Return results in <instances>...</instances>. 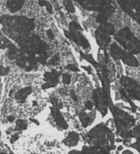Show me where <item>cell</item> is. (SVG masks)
Wrapping results in <instances>:
<instances>
[{"label":"cell","mask_w":140,"mask_h":154,"mask_svg":"<svg viewBox=\"0 0 140 154\" xmlns=\"http://www.w3.org/2000/svg\"><path fill=\"white\" fill-rule=\"evenodd\" d=\"M32 88L31 87H26V88H24L20 90H18L15 94V97L17 100L19 101H24L25 98L30 96V94L32 93Z\"/></svg>","instance_id":"19"},{"label":"cell","mask_w":140,"mask_h":154,"mask_svg":"<svg viewBox=\"0 0 140 154\" xmlns=\"http://www.w3.org/2000/svg\"><path fill=\"white\" fill-rule=\"evenodd\" d=\"M130 139H134L135 141L140 139V125H135L130 131Z\"/></svg>","instance_id":"20"},{"label":"cell","mask_w":140,"mask_h":154,"mask_svg":"<svg viewBox=\"0 0 140 154\" xmlns=\"http://www.w3.org/2000/svg\"><path fill=\"white\" fill-rule=\"evenodd\" d=\"M80 142V134L76 132H71L63 140V144L67 147H75Z\"/></svg>","instance_id":"15"},{"label":"cell","mask_w":140,"mask_h":154,"mask_svg":"<svg viewBox=\"0 0 140 154\" xmlns=\"http://www.w3.org/2000/svg\"><path fill=\"white\" fill-rule=\"evenodd\" d=\"M24 5V0H7L6 1V8L12 12L15 13L20 11Z\"/></svg>","instance_id":"17"},{"label":"cell","mask_w":140,"mask_h":154,"mask_svg":"<svg viewBox=\"0 0 140 154\" xmlns=\"http://www.w3.org/2000/svg\"><path fill=\"white\" fill-rule=\"evenodd\" d=\"M115 6L113 5L112 2L104 4L100 6V10L98 11V15L96 17V21L102 24L108 22L109 18L113 14V13L115 12Z\"/></svg>","instance_id":"7"},{"label":"cell","mask_w":140,"mask_h":154,"mask_svg":"<svg viewBox=\"0 0 140 154\" xmlns=\"http://www.w3.org/2000/svg\"><path fill=\"white\" fill-rule=\"evenodd\" d=\"M46 3H47L46 0H38V4H39V5L42 6V7H43V6H45Z\"/></svg>","instance_id":"32"},{"label":"cell","mask_w":140,"mask_h":154,"mask_svg":"<svg viewBox=\"0 0 140 154\" xmlns=\"http://www.w3.org/2000/svg\"><path fill=\"white\" fill-rule=\"evenodd\" d=\"M132 147L133 148H135L138 152L140 153V139L138 140H137V141H135V143H132Z\"/></svg>","instance_id":"29"},{"label":"cell","mask_w":140,"mask_h":154,"mask_svg":"<svg viewBox=\"0 0 140 154\" xmlns=\"http://www.w3.org/2000/svg\"><path fill=\"white\" fill-rule=\"evenodd\" d=\"M46 35H47V37H48L50 40H53V39H54V33H53V32H52L51 29H48V30L46 31Z\"/></svg>","instance_id":"30"},{"label":"cell","mask_w":140,"mask_h":154,"mask_svg":"<svg viewBox=\"0 0 140 154\" xmlns=\"http://www.w3.org/2000/svg\"><path fill=\"white\" fill-rule=\"evenodd\" d=\"M113 116L115 126L119 135L124 139H130V131L136 125V120L133 116L116 106L113 103L109 106Z\"/></svg>","instance_id":"1"},{"label":"cell","mask_w":140,"mask_h":154,"mask_svg":"<svg viewBox=\"0 0 140 154\" xmlns=\"http://www.w3.org/2000/svg\"><path fill=\"white\" fill-rule=\"evenodd\" d=\"M83 154H110V151L98 146H84L81 150Z\"/></svg>","instance_id":"18"},{"label":"cell","mask_w":140,"mask_h":154,"mask_svg":"<svg viewBox=\"0 0 140 154\" xmlns=\"http://www.w3.org/2000/svg\"><path fill=\"white\" fill-rule=\"evenodd\" d=\"M65 68H66V69L73 71V72H79V70H80L79 68L77 67V65H75V64H68Z\"/></svg>","instance_id":"26"},{"label":"cell","mask_w":140,"mask_h":154,"mask_svg":"<svg viewBox=\"0 0 140 154\" xmlns=\"http://www.w3.org/2000/svg\"><path fill=\"white\" fill-rule=\"evenodd\" d=\"M121 8L140 24V0H118Z\"/></svg>","instance_id":"6"},{"label":"cell","mask_w":140,"mask_h":154,"mask_svg":"<svg viewBox=\"0 0 140 154\" xmlns=\"http://www.w3.org/2000/svg\"><path fill=\"white\" fill-rule=\"evenodd\" d=\"M79 119L83 127L86 128L88 126H91L96 119V112L94 110L81 111L79 114Z\"/></svg>","instance_id":"11"},{"label":"cell","mask_w":140,"mask_h":154,"mask_svg":"<svg viewBox=\"0 0 140 154\" xmlns=\"http://www.w3.org/2000/svg\"><path fill=\"white\" fill-rule=\"evenodd\" d=\"M61 76V72L53 69L52 71H47L44 73V80L45 83L42 86L43 89H48L51 88H54L59 83V79Z\"/></svg>","instance_id":"9"},{"label":"cell","mask_w":140,"mask_h":154,"mask_svg":"<svg viewBox=\"0 0 140 154\" xmlns=\"http://www.w3.org/2000/svg\"><path fill=\"white\" fill-rule=\"evenodd\" d=\"M64 34L68 39L72 40L84 49H89L91 47L88 39L81 32V31H64Z\"/></svg>","instance_id":"8"},{"label":"cell","mask_w":140,"mask_h":154,"mask_svg":"<svg viewBox=\"0 0 140 154\" xmlns=\"http://www.w3.org/2000/svg\"><path fill=\"white\" fill-rule=\"evenodd\" d=\"M121 154H135V153H134L132 151H130V150H124Z\"/></svg>","instance_id":"34"},{"label":"cell","mask_w":140,"mask_h":154,"mask_svg":"<svg viewBox=\"0 0 140 154\" xmlns=\"http://www.w3.org/2000/svg\"><path fill=\"white\" fill-rule=\"evenodd\" d=\"M60 60V58H59V55L58 54H56V55H54L47 63L49 64V65H55L58 61Z\"/></svg>","instance_id":"27"},{"label":"cell","mask_w":140,"mask_h":154,"mask_svg":"<svg viewBox=\"0 0 140 154\" xmlns=\"http://www.w3.org/2000/svg\"><path fill=\"white\" fill-rule=\"evenodd\" d=\"M68 154H83L82 153V152L81 151H76V150H72V151H71Z\"/></svg>","instance_id":"33"},{"label":"cell","mask_w":140,"mask_h":154,"mask_svg":"<svg viewBox=\"0 0 140 154\" xmlns=\"http://www.w3.org/2000/svg\"><path fill=\"white\" fill-rule=\"evenodd\" d=\"M63 5L65 7V9L71 13V14H74L75 13V7H74V5H73V2L72 0H63Z\"/></svg>","instance_id":"21"},{"label":"cell","mask_w":140,"mask_h":154,"mask_svg":"<svg viewBox=\"0 0 140 154\" xmlns=\"http://www.w3.org/2000/svg\"><path fill=\"white\" fill-rule=\"evenodd\" d=\"M69 30L70 31H81L82 27L77 22H72L69 24Z\"/></svg>","instance_id":"22"},{"label":"cell","mask_w":140,"mask_h":154,"mask_svg":"<svg viewBox=\"0 0 140 154\" xmlns=\"http://www.w3.org/2000/svg\"><path fill=\"white\" fill-rule=\"evenodd\" d=\"M120 85L128 93L132 100H137L140 102V83L135 79L123 76L120 78Z\"/></svg>","instance_id":"5"},{"label":"cell","mask_w":140,"mask_h":154,"mask_svg":"<svg viewBox=\"0 0 140 154\" xmlns=\"http://www.w3.org/2000/svg\"><path fill=\"white\" fill-rule=\"evenodd\" d=\"M95 37H96V41L99 46L103 50H105L111 43V36L108 34L107 32H103L102 30H100V28L96 30Z\"/></svg>","instance_id":"10"},{"label":"cell","mask_w":140,"mask_h":154,"mask_svg":"<svg viewBox=\"0 0 140 154\" xmlns=\"http://www.w3.org/2000/svg\"><path fill=\"white\" fill-rule=\"evenodd\" d=\"M70 95H71L72 98L74 101H78V97H77V96H76V94H75V91H74V90H71Z\"/></svg>","instance_id":"31"},{"label":"cell","mask_w":140,"mask_h":154,"mask_svg":"<svg viewBox=\"0 0 140 154\" xmlns=\"http://www.w3.org/2000/svg\"><path fill=\"white\" fill-rule=\"evenodd\" d=\"M92 99L96 109L105 116L109 112V106L112 104L110 89H104L102 88H98L92 92Z\"/></svg>","instance_id":"4"},{"label":"cell","mask_w":140,"mask_h":154,"mask_svg":"<svg viewBox=\"0 0 140 154\" xmlns=\"http://www.w3.org/2000/svg\"><path fill=\"white\" fill-rule=\"evenodd\" d=\"M88 138L94 146L101 147L107 150H112L116 138L112 131L104 124H99L88 133Z\"/></svg>","instance_id":"2"},{"label":"cell","mask_w":140,"mask_h":154,"mask_svg":"<svg viewBox=\"0 0 140 154\" xmlns=\"http://www.w3.org/2000/svg\"><path fill=\"white\" fill-rule=\"evenodd\" d=\"M62 80L63 84L69 85L72 82V76H71V74H69V73H62Z\"/></svg>","instance_id":"23"},{"label":"cell","mask_w":140,"mask_h":154,"mask_svg":"<svg viewBox=\"0 0 140 154\" xmlns=\"http://www.w3.org/2000/svg\"><path fill=\"white\" fill-rule=\"evenodd\" d=\"M52 117L54 119V122L56 123V125L63 129V130H66L68 129V123L66 122V120L64 119L63 116L62 115L61 111H60V108L59 107H56V106H52Z\"/></svg>","instance_id":"12"},{"label":"cell","mask_w":140,"mask_h":154,"mask_svg":"<svg viewBox=\"0 0 140 154\" xmlns=\"http://www.w3.org/2000/svg\"><path fill=\"white\" fill-rule=\"evenodd\" d=\"M45 8H46V11L49 13V14H52L53 13V9H52V5L50 2L47 1L46 5H45Z\"/></svg>","instance_id":"28"},{"label":"cell","mask_w":140,"mask_h":154,"mask_svg":"<svg viewBox=\"0 0 140 154\" xmlns=\"http://www.w3.org/2000/svg\"><path fill=\"white\" fill-rule=\"evenodd\" d=\"M84 106H85V109H86V110L91 111V110H93L94 103H93V101H91V100H88V101H86V102H85Z\"/></svg>","instance_id":"25"},{"label":"cell","mask_w":140,"mask_h":154,"mask_svg":"<svg viewBox=\"0 0 140 154\" xmlns=\"http://www.w3.org/2000/svg\"><path fill=\"white\" fill-rule=\"evenodd\" d=\"M83 8L90 11H99L100 8V4L98 0H74Z\"/></svg>","instance_id":"13"},{"label":"cell","mask_w":140,"mask_h":154,"mask_svg":"<svg viewBox=\"0 0 140 154\" xmlns=\"http://www.w3.org/2000/svg\"><path fill=\"white\" fill-rule=\"evenodd\" d=\"M115 40L125 51L132 54L140 53V40L133 34L129 28L125 27L115 33Z\"/></svg>","instance_id":"3"},{"label":"cell","mask_w":140,"mask_h":154,"mask_svg":"<svg viewBox=\"0 0 140 154\" xmlns=\"http://www.w3.org/2000/svg\"><path fill=\"white\" fill-rule=\"evenodd\" d=\"M125 51H126L122 47H120L117 42H111L110 43V53L114 60H121Z\"/></svg>","instance_id":"14"},{"label":"cell","mask_w":140,"mask_h":154,"mask_svg":"<svg viewBox=\"0 0 140 154\" xmlns=\"http://www.w3.org/2000/svg\"><path fill=\"white\" fill-rule=\"evenodd\" d=\"M16 126L20 130H24V129L27 128V123L23 119H19V120L16 121Z\"/></svg>","instance_id":"24"},{"label":"cell","mask_w":140,"mask_h":154,"mask_svg":"<svg viewBox=\"0 0 140 154\" xmlns=\"http://www.w3.org/2000/svg\"><path fill=\"white\" fill-rule=\"evenodd\" d=\"M121 60L128 66L130 67H138L139 66V61L138 60V59L135 57V54H132L129 51H125Z\"/></svg>","instance_id":"16"}]
</instances>
